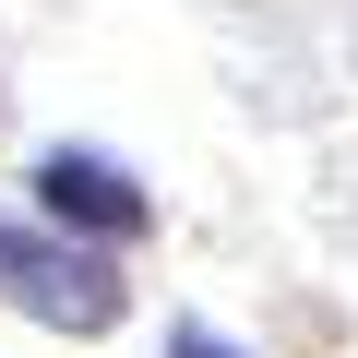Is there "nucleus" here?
Wrapping results in <instances>:
<instances>
[{
	"label": "nucleus",
	"mask_w": 358,
	"mask_h": 358,
	"mask_svg": "<svg viewBox=\"0 0 358 358\" xmlns=\"http://www.w3.org/2000/svg\"><path fill=\"white\" fill-rule=\"evenodd\" d=\"M120 263L108 251H84V239H60L48 215H13L0 203V310H24V322H48V334H108L120 322Z\"/></svg>",
	"instance_id": "f257e3e1"
},
{
	"label": "nucleus",
	"mask_w": 358,
	"mask_h": 358,
	"mask_svg": "<svg viewBox=\"0 0 358 358\" xmlns=\"http://www.w3.org/2000/svg\"><path fill=\"white\" fill-rule=\"evenodd\" d=\"M36 215L60 239H84V251H131L155 227V192H143L120 155H96V143H48L36 155Z\"/></svg>",
	"instance_id": "f03ea898"
},
{
	"label": "nucleus",
	"mask_w": 358,
	"mask_h": 358,
	"mask_svg": "<svg viewBox=\"0 0 358 358\" xmlns=\"http://www.w3.org/2000/svg\"><path fill=\"white\" fill-rule=\"evenodd\" d=\"M167 358H239V346H227L215 322H167Z\"/></svg>",
	"instance_id": "7ed1b4c3"
}]
</instances>
